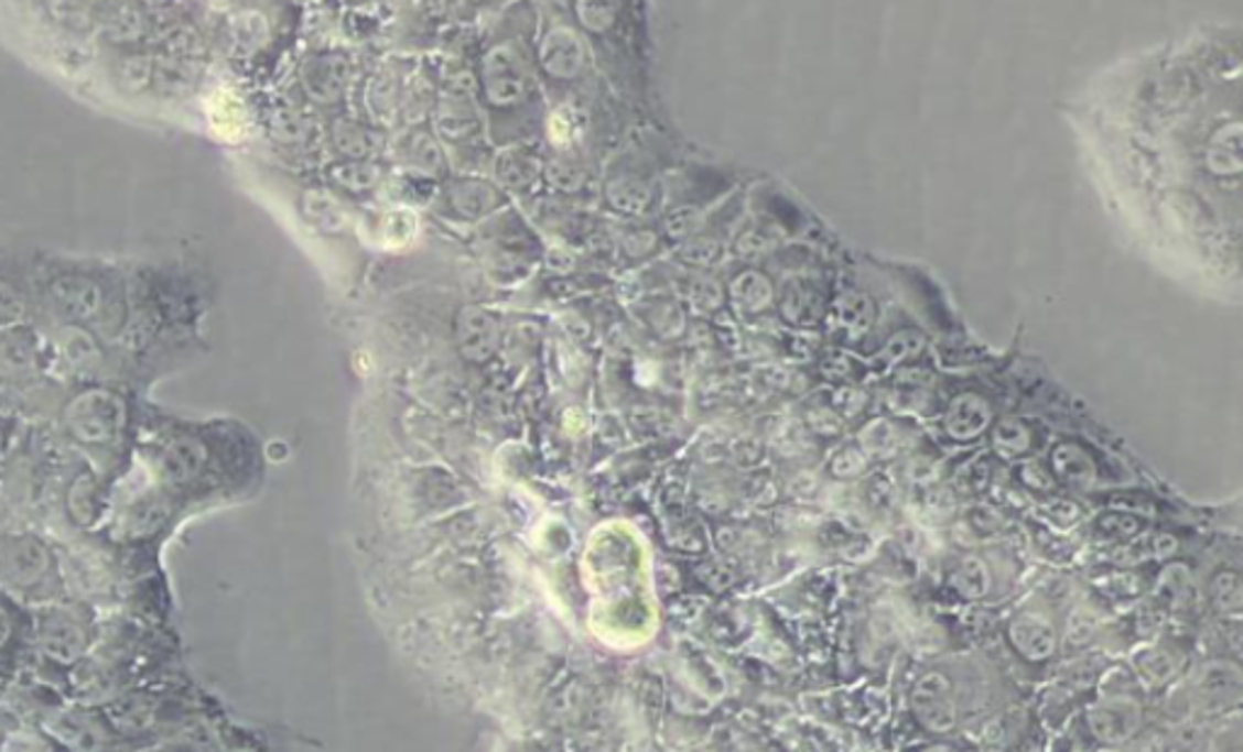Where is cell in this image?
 I'll use <instances>...</instances> for the list:
<instances>
[{"label": "cell", "mask_w": 1243, "mask_h": 752, "mask_svg": "<svg viewBox=\"0 0 1243 752\" xmlns=\"http://www.w3.org/2000/svg\"><path fill=\"white\" fill-rule=\"evenodd\" d=\"M385 181V168L377 159H341L328 165V183L353 197L375 193Z\"/></svg>", "instance_id": "e0dca14e"}, {"label": "cell", "mask_w": 1243, "mask_h": 752, "mask_svg": "<svg viewBox=\"0 0 1243 752\" xmlns=\"http://www.w3.org/2000/svg\"><path fill=\"white\" fill-rule=\"evenodd\" d=\"M299 83L311 102L338 105L345 100L353 83L350 58L331 52L306 56L299 68Z\"/></svg>", "instance_id": "8992f818"}, {"label": "cell", "mask_w": 1243, "mask_h": 752, "mask_svg": "<svg viewBox=\"0 0 1243 752\" xmlns=\"http://www.w3.org/2000/svg\"><path fill=\"white\" fill-rule=\"evenodd\" d=\"M926 348V336L916 328H904V330H896L894 336L884 342L879 360L887 364V367H896L901 362L914 360Z\"/></svg>", "instance_id": "f546056e"}, {"label": "cell", "mask_w": 1243, "mask_h": 752, "mask_svg": "<svg viewBox=\"0 0 1243 752\" xmlns=\"http://www.w3.org/2000/svg\"><path fill=\"white\" fill-rule=\"evenodd\" d=\"M122 403L110 396V393L90 391L68 405L66 423L76 439L88 442V445H100V442H107L117 435L119 425H122Z\"/></svg>", "instance_id": "5b68a950"}, {"label": "cell", "mask_w": 1243, "mask_h": 752, "mask_svg": "<svg viewBox=\"0 0 1243 752\" xmlns=\"http://www.w3.org/2000/svg\"><path fill=\"white\" fill-rule=\"evenodd\" d=\"M153 70H155V58L151 56H143V54H131L125 56L122 64H119V86H122L127 92H143L153 88Z\"/></svg>", "instance_id": "4dcf8cb0"}, {"label": "cell", "mask_w": 1243, "mask_h": 752, "mask_svg": "<svg viewBox=\"0 0 1243 752\" xmlns=\"http://www.w3.org/2000/svg\"><path fill=\"white\" fill-rule=\"evenodd\" d=\"M169 517V508H165L163 500L159 498H149V500H139L137 508L131 510L129 515V524L134 527L137 532H151L159 527V524Z\"/></svg>", "instance_id": "ab89813d"}, {"label": "cell", "mask_w": 1243, "mask_h": 752, "mask_svg": "<svg viewBox=\"0 0 1243 752\" xmlns=\"http://www.w3.org/2000/svg\"><path fill=\"white\" fill-rule=\"evenodd\" d=\"M199 80V68L195 58L173 56L165 54L155 58L153 70V90L163 95V98H183L190 90H195Z\"/></svg>", "instance_id": "ffe728a7"}, {"label": "cell", "mask_w": 1243, "mask_h": 752, "mask_svg": "<svg viewBox=\"0 0 1243 752\" xmlns=\"http://www.w3.org/2000/svg\"><path fill=\"white\" fill-rule=\"evenodd\" d=\"M1142 723V707L1132 699H1105L1088 709V726L1098 740L1107 745H1120L1137 733Z\"/></svg>", "instance_id": "8fae6325"}, {"label": "cell", "mask_w": 1243, "mask_h": 752, "mask_svg": "<svg viewBox=\"0 0 1243 752\" xmlns=\"http://www.w3.org/2000/svg\"><path fill=\"white\" fill-rule=\"evenodd\" d=\"M724 286L712 277H692L688 284V302L698 312H716L724 304Z\"/></svg>", "instance_id": "e575fe53"}, {"label": "cell", "mask_w": 1243, "mask_h": 752, "mask_svg": "<svg viewBox=\"0 0 1243 752\" xmlns=\"http://www.w3.org/2000/svg\"><path fill=\"white\" fill-rule=\"evenodd\" d=\"M991 421H994V413H991L988 401L979 393L966 391L950 401L945 415H942V427L954 442H972L986 433Z\"/></svg>", "instance_id": "9a60e30c"}, {"label": "cell", "mask_w": 1243, "mask_h": 752, "mask_svg": "<svg viewBox=\"0 0 1243 752\" xmlns=\"http://www.w3.org/2000/svg\"><path fill=\"white\" fill-rule=\"evenodd\" d=\"M479 95L488 117L518 115L537 100V76L530 46L520 32L491 40L479 58Z\"/></svg>", "instance_id": "6da1fadb"}, {"label": "cell", "mask_w": 1243, "mask_h": 752, "mask_svg": "<svg viewBox=\"0 0 1243 752\" xmlns=\"http://www.w3.org/2000/svg\"><path fill=\"white\" fill-rule=\"evenodd\" d=\"M617 8L619 0H579L576 3L579 18L591 32H605L607 28H613Z\"/></svg>", "instance_id": "836d02e7"}, {"label": "cell", "mask_w": 1243, "mask_h": 752, "mask_svg": "<svg viewBox=\"0 0 1243 752\" xmlns=\"http://www.w3.org/2000/svg\"><path fill=\"white\" fill-rule=\"evenodd\" d=\"M207 464V451L195 439H175L161 455V473L171 483H187L199 476Z\"/></svg>", "instance_id": "44dd1931"}, {"label": "cell", "mask_w": 1243, "mask_h": 752, "mask_svg": "<svg viewBox=\"0 0 1243 752\" xmlns=\"http://www.w3.org/2000/svg\"><path fill=\"white\" fill-rule=\"evenodd\" d=\"M537 62L549 80H576L588 64V54L569 25H552L540 42Z\"/></svg>", "instance_id": "52a82bcc"}, {"label": "cell", "mask_w": 1243, "mask_h": 752, "mask_svg": "<svg viewBox=\"0 0 1243 752\" xmlns=\"http://www.w3.org/2000/svg\"><path fill=\"white\" fill-rule=\"evenodd\" d=\"M607 201L609 207H615L622 214L641 217L653 205V193L641 181H617L607 187Z\"/></svg>", "instance_id": "83f0119b"}, {"label": "cell", "mask_w": 1243, "mask_h": 752, "mask_svg": "<svg viewBox=\"0 0 1243 752\" xmlns=\"http://www.w3.org/2000/svg\"><path fill=\"white\" fill-rule=\"evenodd\" d=\"M908 707L914 719L930 733L942 735L958 726V695L952 679L940 671H930L916 679L908 691Z\"/></svg>", "instance_id": "277c9868"}, {"label": "cell", "mask_w": 1243, "mask_h": 752, "mask_svg": "<svg viewBox=\"0 0 1243 752\" xmlns=\"http://www.w3.org/2000/svg\"><path fill=\"white\" fill-rule=\"evenodd\" d=\"M328 134L341 159H377L389 146L385 131L353 117L333 119Z\"/></svg>", "instance_id": "7c38bea8"}, {"label": "cell", "mask_w": 1243, "mask_h": 752, "mask_svg": "<svg viewBox=\"0 0 1243 752\" xmlns=\"http://www.w3.org/2000/svg\"><path fill=\"white\" fill-rule=\"evenodd\" d=\"M3 360L8 367H25L32 360V345L25 333H6L3 340Z\"/></svg>", "instance_id": "60d3db41"}, {"label": "cell", "mask_w": 1243, "mask_h": 752, "mask_svg": "<svg viewBox=\"0 0 1243 752\" xmlns=\"http://www.w3.org/2000/svg\"><path fill=\"white\" fill-rule=\"evenodd\" d=\"M500 326L498 318L479 306L462 308L457 316L460 350L472 362H486L498 350Z\"/></svg>", "instance_id": "4fadbf2b"}, {"label": "cell", "mask_w": 1243, "mask_h": 752, "mask_svg": "<svg viewBox=\"0 0 1243 752\" xmlns=\"http://www.w3.org/2000/svg\"><path fill=\"white\" fill-rule=\"evenodd\" d=\"M403 86L406 80L401 78L397 66L393 64L377 66L372 70V76L367 78L365 95H363L367 122H372L379 129H387L397 122V117L401 115Z\"/></svg>", "instance_id": "ba28073f"}, {"label": "cell", "mask_w": 1243, "mask_h": 752, "mask_svg": "<svg viewBox=\"0 0 1243 752\" xmlns=\"http://www.w3.org/2000/svg\"><path fill=\"white\" fill-rule=\"evenodd\" d=\"M678 258L692 268L714 265L722 258V243L710 236H690L678 250Z\"/></svg>", "instance_id": "1f68e13d"}, {"label": "cell", "mask_w": 1243, "mask_h": 752, "mask_svg": "<svg viewBox=\"0 0 1243 752\" xmlns=\"http://www.w3.org/2000/svg\"><path fill=\"white\" fill-rule=\"evenodd\" d=\"M83 629L66 614H50L42 619L40 624V643L46 655H52L54 661L71 663L76 661L83 651Z\"/></svg>", "instance_id": "ac0fdd59"}, {"label": "cell", "mask_w": 1243, "mask_h": 752, "mask_svg": "<svg viewBox=\"0 0 1243 752\" xmlns=\"http://www.w3.org/2000/svg\"><path fill=\"white\" fill-rule=\"evenodd\" d=\"M445 201L454 217L476 221L494 214L500 207V201H504V195H500V189L494 183L484 181V177L457 175L445 183Z\"/></svg>", "instance_id": "9c48e42d"}, {"label": "cell", "mask_w": 1243, "mask_h": 752, "mask_svg": "<svg viewBox=\"0 0 1243 752\" xmlns=\"http://www.w3.org/2000/svg\"><path fill=\"white\" fill-rule=\"evenodd\" d=\"M306 214H309V219H314L318 226H324V229H331V231L341 229L343 221H345L341 205L326 193H309L306 195Z\"/></svg>", "instance_id": "d590c367"}, {"label": "cell", "mask_w": 1243, "mask_h": 752, "mask_svg": "<svg viewBox=\"0 0 1243 752\" xmlns=\"http://www.w3.org/2000/svg\"><path fill=\"white\" fill-rule=\"evenodd\" d=\"M143 15L139 13L137 8H119L117 13L107 20V34H110L112 42H134L143 34Z\"/></svg>", "instance_id": "8d00e7d4"}, {"label": "cell", "mask_w": 1243, "mask_h": 752, "mask_svg": "<svg viewBox=\"0 0 1243 752\" xmlns=\"http://www.w3.org/2000/svg\"><path fill=\"white\" fill-rule=\"evenodd\" d=\"M950 588L970 602L982 600L991 590V570L982 556H964L950 573Z\"/></svg>", "instance_id": "484cf974"}, {"label": "cell", "mask_w": 1243, "mask_h": 752, "mask_svg": "<svg viewBox=\"0 0 1243 752\" xmlns=\"http://www.w3.org/2000/svg\"><path fill=\"white\" fill-rule=\"evenodd\" d=\"M270 37L268 18L256 10H241L231 18V52L241 58L256 56Z\"/></svg>", "instance_id": "603a6c76"}, {"label": "cell", "mask_w": 1243, "mask_h": 752, "mask_svg": "<svg viewBox=\"0 0 1243 752\" xmlns=\"http://www.w3.org/2000/svg\"><path fill=\"white\" fill-rule=\"evenodd\" d=\"M476 95H479V78H472L462 70L445 80V88L437 92L435 107L430 112V127L445 143L452 161H457L464 151L472 153L479 149L486 137V117Z\"/></svg>", "instance_id": "7a4b0ae2"}, {"label": "cell", "mask_w": 1243, "mask_h": 752, "mask_svg": "<svg viewBox=\"0 0 1243 752\" xmlns=\"http://www.w3.org/2000/svg\"><path fill=\"white\" fill-rule=\"evenodd\" d=\"M1200 687L1214 699L1231 697L1241 687V673L1234 665H1210L1200 679Z\"/></svg>", "instance_id": "d6a6232c"}, {"label": "cell", "mask_w": 1243, "mask_h": 752, "mask_svg": "<svg viewBox=\"0 0 1243 752\" xmlns=\"http://www.w3.org/2000/svg\"><path fill=\"white\" fill-rule=\"evenodd\" d=\"M835 316H839L841 326L853 333V336H863L877 320V304L867 292L863 290H847L839 296L835 304Z\"/></svg>", "instance_id": "d4e9b609"}, {"label": "cell", "mask_w": 1243, "mask_h": 752, "mask_svg": "<svg viewBox=\"0 0 1243 752\" xmlns=\"http://www.w3.org/2000/svg\"><path fill=\"white\" fill-rule=\"evenodd\" d=\"M46 566H50V554L42 542L32 536H15L6 542L3 576L10 585H20V588L34 585L44 576Z\"/></svg>", "instance_id": "2e32d148"}, {"label": "cell", "mask_w": 1243, "mask_h": 752, "mask_svg": "<svg viewBox=\"0 0 1243 752\" xmlns=\"http://www.w3.org/2000/svg\"><path fill=\"white\" fill-rule=\"evenodd\" d=\"M991 442H994V449L1003 459H1018L1030 449L1033 435L1025 423L1015 421V417H1006V421L996 423L994 429H991Z\"/></svg>", "instance_id": "f1b7e54d"}, {"label": "cell", "mask_w": 1243, "mask_h": 752, "mask_svg": "<svg viewBox=\"0 0 1243 752\" xmlns=\"http://www.w3.org/2000/svg\"><path fill=\"white\" fill-rule=\"evenodd\" d=\"M387 153L401 173L425 177V181H437L450 173V153L430 124H409L389 141Z\"/></svg>", "instance_id": "3957f363"}, {"label": "cell", "mask_w": 1243, "mask_h": 752, "mask_svg": "<svg viewBox=\"0 0 1243 752\" xmlns=\"http://www.w3.org/2000/svg\"><path fill=\"white\" fill-rule=\"evenodd\" d=\"M867 469V455L865 449H857V447H845L841 451H835L831 464H829V471L835 476V479H857V476H863Z\"/></svg>", "instance_id": "f35d334b"}, {"label": "cell", "mask_w": 1243, "mask_h": 752, "mask_svg": "<svg viewBox=\"0 0 1243 752\" xmlns=\"http://www.w3.org/2000/svg\"><path fill=\"white\" fill-rule=\"evenodd\" d=\"M542 173V163L530 149L510 146L494 156V177L506 189H528Z\"/></svg>", "instance_id": "d6986e66"}, {"label": "cell", "mask_w": 1243, "mask_h": 752, "mask_svg": "<svg viewBox=\"0 0 1243 752\" xmlns=\"http://www.w3.org/2000/svg\"><path fill=\"white\" fill-rule=\"evenodd\" d=\"M272 131L278 134L280 141L290 143V146H299V143H306L311 139V134H314V124H311L309 119L302 117V115L287 112V115H280L278 119H274Z\"/></svg>", "instance_id": "74e56055"}, {"label": "cell", "mask_w": 1243, "mask_h": 752, "mask_svg": "<svg viewBox=\"0 0 1243 752\" xmlns=\"http://www.w3.org/2000/svg\"><path fill=\"white\" fill-rule=\"evenodd\" d=\"M780 312L782 318L790 320L792 326H814L823 314V304L821 296L809 284L792 282L790 286H785Z\"/></svg>", "instance_id": "cb8c5ba5"}, {"label": "cell", "mask_w": 1243, "mask_h": 752, "mask_svg": "<svg viewBox=\"0 0 1243 752\" xmlns=\"http://www.w3.org/2000/svg\"><path fill=\"white\" fill-rule=\"evenodd\" d=\"M50 298L58 314L74 324H86L100 314L102 292L98 282L83 274H62L50 284Z\"/></svg>", "instance_id": "30bf717a"}, {"label": "cell", "mask_w": 1243, "mask_h": 752, "mask_svg": "<svg viewBox=\"0 0 1243 752\" xmlns=\"http://www.w3.org/2000/svg\"><path fill=\"white\" fill-rule=\"evenodd\" d=\"M768 250H770V241L768 238H763L758 231H746L736 243V253L741 258H758L768 253Z\"/></svg>", "instance_id": "b9f144b4"}, {"label": "cell", "mask_w": 1243, "mask_h": 752, "mask_svg": "<svg viewBox=\"0 0 1243 752\" xmlns=\"http://www.w3.org/2000/svg\"><path fill=\"white\" fill-rule=\"evenodd\" d=\"M728 298L741 316H760L775 302V286L760 272H741L728 286Z\"/></svg>", "instance_id": "7402d4cb"}, {"label": "cell", "mask_w": 1243, "mask_h": 752, "mask_svg": "<svg viewBox=\"0 0 1243 752\" xmlns=\"http://www.w3.org/2000/svg\"><path fill=\"white\" fill-rule=\"evenodd\" d=\"M1008 641L1015 653L1030 663H1042L1057 651V631L1045 614L1023 612L1008 624Z\"/></svg>", "instance_id": "5bb4252c"}, {"label": "cell", "mask_w": 1243, "mask_h": 752, "mask_svg": "<svg viewBox=\"0 0 1243 752\" xmlns=\"http://www.w3.org/2000/svg\"><path fill=\"white\" fill-rule=\"evenodd\" d=\"M1051 469L1061 481L1073 486H1091L1095 481V464L1079 445H1059L1051 451Z\"/></svg>", "instance_id": "4316f807"}]
</instances>
